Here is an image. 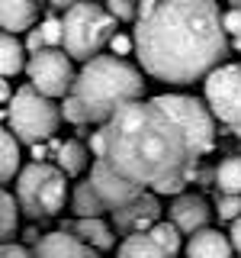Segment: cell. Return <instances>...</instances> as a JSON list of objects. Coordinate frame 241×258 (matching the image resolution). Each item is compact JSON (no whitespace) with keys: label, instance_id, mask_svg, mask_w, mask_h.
Listing matches in <instances>:
<instances>
[{"label":"cell","instance_id":"f1b7e54d","mask_svg":"<svg viewBox=\"0 0 241 258\" xmlns=\"http://www.w3.org/2000/svg\"><path fill=\"white\" fill-rule=\"evenodd\" d=\"M45 48V36H42V29H29V36H26V52L29 55H39Z\"/></svg>","mask_w":241,"mask_h":258},{"label":"cell","instance_id":"2e32d148","mask_svg":"<svg viewBox=\"0 0 241 258\" xmlns=\"http://www.w3.org/2000/svg\"><path fill=\"white\" fill-rule=\"evenodd\" d=\"M26 55H29L26 45H23L16 36H10V32H4V36H0V71H4V78L20 75V71L29 64Z\"/></svg>","mask_w":241,"mask_h":258},{"label":"cell","instance_id":"83f0119b","mask_svg":"<svg viewBox=\"0 0 241 258\" xmlns=\"http://www.w3.org/2000/svg\"><path fill=\"white\" fill-rule=\"evenodd\" d=\"M109 52L116 55V58H123V55H132V52H135V39L126 36V32H116V36H112V42H109Z\"/></svg>","mask_w":241,"mask_h":258},{"label":"cell","instance_id":"7c38bea8","mask_svg":"<svg viewBox=\"0 0 241 258\" xmlns=\"http://www.w3.org/2000/svg\"><path fill=\"white\" fill-rule=\"evenodd\" d=\"M36 258H100L90 245H84L71 232H48L39 239Z\"/></svg>","mask_w":241,"mask_h":258},{"label":"cell","instance_id":"e0dca14e","mask_svg":"<svg viewBox=\"0 0 241 258\" xmlns=\"http://www.w3.org/2000/svg\"><path fill=\"white\" fill-rule=\"evenodd\" d=\"M55 165H58L68 177H74V174H80V171L87 168V149H84L77 139L61 142L58 152H55Z\"/></svg>","mask_w":241,"mask_h":258},{"label":"cell","instance_id":"7402d4cb","mask_svg":"<svg viewBox=\"0 0 241 258\" xmlns=\"http://www.w3.org/2000/svg\"><path fill=\"white\" fill-rule=\"evenodd\" d=\"M151 239H155V245L161 248V252H164L167 258H174L177 252H180V229H177L174 223H167V220H161L155 229L148 232Z\"/></svg>","mask_w":241,"mask_h":258},{"label":"cell","instance_id":"1f68e13d","mask_svg":"<svg viewBox=\"0 0 241 258\" xmlns=\"http://www.w3.org/2000/svg\"><path fill=\"white\" fill-rule=\"evenodd\" d=\"M0 100H4V110L13 103V100H10V81H0Z\"/></svg>","mask_w":241,"mask_h":258},{"label":"cell","instance_id":"9c48e42d","mask_svg":"<svg viewBox=\"0 0 241 258\" xmlns=\"http://www.w3.org/2000/svg\"><path fill=\"white\" fill-rule=\"evenodd\" d=\"M206 107L241 139V64H222L206 78Z\"/></svg>","mask_w":241,"mask_h":258},{"label":"cell","instance_id":"5bb4252c","mask_svg":"<svg viewBox=\"0 0 241 258\" xmlns=\"http://www.w3.org/2000/svg\"><path fill=\"white\" fill-rule=\"evenodd\" d=\"M231 239L219 229H203L187 242V258H231Z\"/></svg>","mask_w":241,"mask_h":258},{"label":"cell","instance_id":"d6986e66","mask_svg":"<svg viewBox=\"0 0 241 258\" xmlns=\"http://www.w3.org/2000/svg\"><path fill=\"white\" fill-rule=\"evenodd\" d=\"M215 184L225 197H241V155L225 158L219 168H215Z\"/></svg>","mask_w":241,"mask_h":258},{"label":"cell","instance_id":"4fadbf2b","mask_svg":"<svg viewBox=\"0 0 241 258\" xmlns=\"http://www.w3.org/2000/svg\"><path fill=\"white\" fill-rule=\"evenodd\" d=\"M36 20H39V4H32V0H4L0 4V26L10 36L29 32Z\"/></svg>","mask_w":241,"mask_h":258},{"label":"cell","instance_id":"30bf717a","mask_svg":"<svg viewBox=\"0 0 241 258\" xmlns=\"http://www.w3.org/2000/svg\"><path fill=\"white\" fill-rule=\"evenodd\" d=\"M158 213H161L158 200L151 197V194H142L135 204H129L126 210L112 213V220H116V229L129 232V236H148V232L161 223Z\"/></svg>","mask_w":241,"mask_h":258},{"label":"cell","instance_id":"277c9868","mask_svg":"<svg viewBox=\"0 0 241 258\" xmlns=\"http://www.w3.org/2000/svg\"><path fill=\"white\" fill-rule=\"evenodd\" d=\"M116 20L100 4H71L64 10V52L71 61H93L100 58V48L112 42Z\"/></svg>","mask_w":241,"mask_h":258},{"label":"cell","instance_id":"7a4b0ae2","mask_svg":"<svg viewBox=\"0 0 241 258\" xmlns=\"http://www.w3.org/2000/svg\"><path fill=\"white\" fill-rule=\"evenodd\" d=\"M135 55L142 71L167 84H193L222 68L228 39L212 0H167L145 23H135Z\"/></svg>","mask_w":241,"mask_h":258},{"label":"cell","instance_id":"ba28073f","mask_svg":"<svg viewBox=\"0 0 241 258\" xmlns=\"http://www.w3.org/2000/svg\"><path fill=\"white\" fill-rule=\"evenodd\" d=\"M26 75H29V84L48 100L68 97L77 81L74 68H71V55L64 48H42L39 55H29Z\"/></svg>","mask_w":241,"mask_h":258},{"label":"cell","instance_id":"6da1fadb","mask_svg":"<svg viewBox=\"0 0 241 258\" xmlns=\"http://www.w3.org/2000/svg\"><path fill=\"white\" fill-rule=\"evenodd\" d=\"M106 155L93 161L87 187L103 213H119L145 194L161 190L196 165L187 136L155 103H132L100 126Z\"/></svg>","mask_w":241,"mask_h":258},{"label":"cell","instance_id":"d6a6232c","mask_svg":"<svg viewBox=\"0 0 241 258\" xmlns=\"http://www.w3.org/2000/svg\"><path fill=\"white\" fill-rule=\"evenodd\" d=\"M231 48H235V52H241V39H235V42H231Z\"/></svg>","mask_w":241,"mask_h":258},{"label":"cell","instance_id":"ffe728a7","mask_svg":"<svg viewBox=\"0 0 241 258\" xmlns=\"http://www.w3.org/2000/svg\"><path fill=\"white\" fill-rule=\"evenodd\" d=\"M116 258H167V255L155 245L151 236H126L119 242Z\"/></svg>","mask_w":241,"mask_h":258},{"label":"cell","instance_id":"9a60e30c","mask_svg":"<svg viewBox=\"0 0 241 258\" xmlns=\"http://www.w3.org/2000/svg\"><path fill=\"white\" fill-rule=\"evenodd\" d=\"M68 232L74 239H80L84 245H90V248H112V245H116L112 229L103 220H74Z\"/></svg>","mask_w":241,"mask_h":258},{"label":"cell","instance_id":"3957f363","mask_svg":"<svg viewBox=\"0 0 241 258\" xmlns=\"http://www.w3.org/2000/svg\"><path fill=\"white\" fill-rule=\"evenodd\" d=\"M142 91H145V81L135 64H129L126 58H116V55H100V58L87 61L77 71L71 94L87 107L90 123L106 126L116 113H123L132 103H142Z\"/></svg>","mask_w":241,"mask_h":258},{"label":"cell","instance_id":"ac0fdd59","mask_svg":"<svg viewBox=\"0 0 241 258\" xmlns=\"http://www.w3.org/2000/svg\"><path fill=\"white\" fill-rule=\"evenodd\" d=\"M13 174L20 177V139L10 133V129H4L0 133V177L4 181H13Z\"/></svg>","mask_w":241,"mask_h":258},{"label":"cell","instance_id":"8fae6325","mask_svg":"<svg viewBox=\"0 0 241 258\" xmlns=\"http://www.w3.org/2000/svg\"><path fill=\"white\" fill-rule=\"evenodd\" d=\"M209 204L199 194H183V197H177L171 204V223L177 226V229L183 232V236H196V232L209 229Z\"/></svg>","mask_w":241,"mask_h":258},{"label":"cell","instance_id":"603a6c76","mask_svg":"<svg viewBox=\"0 0 241 258\" xmlns=\"http://www.w3.org/2000/svg\"><path fill=\"white\" fill-rule=\"evenodd\" d=\"M39 29H42V36H45V48H61L64 45V20H58V16H45Z\"/></svg>","mask_w":241,"mask_h":258},{"label":"cell","instance_id":"44dd1931","mask_svg":"<svg viewBox=\"0 0 241 258\" xmlns=\"http://www.w3.org/2000/svg\"><path fill=\"white\" fill-rule=\"evenodd\" d=\"M20 213H23L20 200H16L10 190H4L0 194V232H4V245H10L16 226H20Z\"/></svg>","mask_w":241,"mask_h":258},{"label":"cell","instance_id":"52a82bcc","mask_svg":"<svg viewBox=\"0 0 241 258\" xmlns=\"http://www.w3.org/2000/svg\"><path fill=\"white\" fill-rule=\"evenodd\" d=\"M151 103H155L164 116H171L177 123V129L187 136L193 158L206 155V152L212 149L215 123H212V110H209L203 100H196V97H183V94H161V97H151Z\"/></svg>","mask_w":241,"mask_h":258},{"label":"cell","instance_id":"484cf974","mask_svg":"<svg viewBox=\"0 0 241 258\" xmlns=\"http://www.w3.org/2000/svg\"><path fill=\"white\" fill-rule=\"evenodd\" d=\"M222 29H225V36L241 39V4L228 7V10L222 13Z\"/></svg>","mask_w":241,"mask_h":258},{"label":"cell","instance_id":"f546056e","mask_svg":"<svg viewBox=\"0 0 241 258\" xmlns=\"http://www.w3.org/2000/svg\"><path fill=\"white\" fill-rule=\"evenodd\" d=\"M0 258H36V252H29V248H23V245H4L0 248Z\"/></svg>","mask_w":241,"mask_h":258},{"label":"cell","instance_id":"4dcf8cb0","mask_svg":"<svg viewBox=\"0 0 241 258\" xmlns=\"http://www.w3.org/2000/svg\"><path fill=\"white\" fill-rule=\"evenodd\" d=\"M228 239H231V245H235V252L241 255V220L231 223V232H228Z\"/></svg>","mask_w":241,"mask_h":258},{"label":"cell","instance_id":"5b68a950","mask_svg":"<svg viewBox=\"0 0 241 258\" xmlns=\"http://www.w3.org/2000/svg\"><path fill=\"white\" fill-rule=\"evenodd\" d=\"M16 200L32 223L58 216L68 204V174L58 165H26L16 177Z\"/></svg>","mask_w":241,"mask_h":258},{"label":"cell","instance_id":"cb8c5ba5","mask_svg":"<svg viewBox=\"0 0 241 258\" xmlns=\"http://www.w3.org/2000/svg\"><path fill=\"white\" fill-rule=\"evenodd\" d=\"M61 116L68 119V123H74V126H84V123H90V116H87V107L77 100L74 94H68L61 100Z\"/></svg>","mask_w":241,"mask_h":258},{"label":"cell","instance_id":"8992f818","mask_svg":"<svg viewBox=\"0 0 241 258\" xmlns=\"http://www.w3.org/2000/svg\"><path fill=\"white\" fill-rule=\"evenodd\" d=\"M4 116L10 123L7 129L32 149V145H42L45 139L55 136L58 119H61V107L55 100H48V97H42L32 84H26L16 91L13 103L4 110Z\"/></svg>","mask_w":241,"mask_h":258},{"label":"cell","instance_id":"4316f807","mask_svg":"<svg viewBox=\"0 0 241 258\" xmlns=\"http://www.w3.org/2000/svg\"><path fill=\"white\" fill-rule=\"evenodd\" d=\"M215 210H219V220L235 223V220H241V197H219Z\"/></svg>","mask_w":241,"mask_h":258},{"label":"cell","instance_id":"d4e9b609","mask_svg":"<svg viewBox=\"0 0 241 258\" xmlns=\"http://www.w3.org/2000/svg\"><path fill=\"white\" fill-rule=\"evenodd\" d=\"M109 16L116 23H129V20H139V4H132V0H109L106 4Z\"/></svg>","mask_w":241,"mask_h":258}]
</instances>
